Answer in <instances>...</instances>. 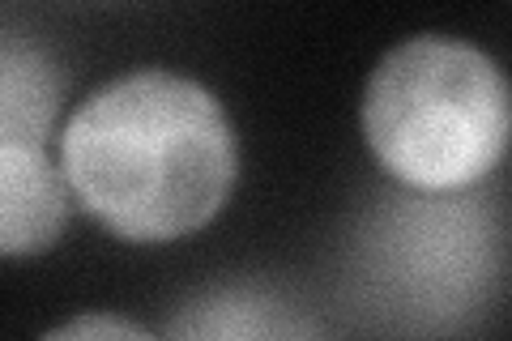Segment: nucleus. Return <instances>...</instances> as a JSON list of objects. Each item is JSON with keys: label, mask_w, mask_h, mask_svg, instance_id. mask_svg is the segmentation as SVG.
<instances>
[{"label": "nucleus", "mask_w": 512, "mask_h": 341, "mask_svg": "<svg viewBox=\"0 0 512 341\" xmlns=\"http://www.w3.org/2000/svg\"><path fill=\"white\" fill-rule=\"evenodd\" d=\"M73 201L128 243H171L227 205L239 150L218 94L171 69H133L77 103L60 133Z\"/></svg>", "instance_id": "f257e3e1"}, {"label": "nucleus", "mask_w": 512, "mask_h": 341, "mask_svg": "<svg viewBox=\"0 0 512 341\" xmlns=\"http://www.w3.org/2000/svg\"><path fill=\"white\" fill-rule=\"evenodd\" d=\"M504 273V222L474 192H389L350 239L363 320L406 341H444L483 316Z\"/></svg>", "instance_id": "f03ea898"}, {"label": "nucleus", "mask_w": 512, "mask_h": 341, "mask_svg": "<svg viewBox=\"0 0 512 341\" xmlns=\"http://www.w3.org/2000/svg\"><path fill=\"white\" fill-rule=\"evenodd\" d=\"M367 150L410 192H470L512 145V81L483 47L414 35L363 90Z\"/></svg>", "instance_id": "7ed1b4c3"}, {"label": "nucleus", "mask_w": 512, "mask_h": 341, "mask_svg": "<svg viewBox=\"0 0 512 341\" xmlns=\"http://www.w3.org/2000/svg\"><path fill=\"white\" fill-rule=\"evenodd\" d=\"M167 341H325V333L278 286L218 282L175 307Z\"/></svg>", "instance_id": "20e7f679"}, {"label": "nucleus", "mask_w": 512, "mask_h": 341, "mask_svg": "<svg viewBox=\"0 0 512 341\" xmlns=\"http://www.w3.org/2000/svg\"><path fill=\"white\" fill-rule=\"evenodd\" d=\"M69 180L47 145L0 141V252L39 256L69 222Z\"/></svg>", "instance_id": "39448f33"}, {"label": "nucleus", "mask_w": 512, "mask_h": 341, "mask_svg": "<svg viewBox=\"0 0 512 341\" xmlns=\"http://www.w3.org/2000/svg\"><path fill=\"white\" fill-rule=\"evenodd\" d=\"M60 111V73L39 43L9 30L0 43V141L47 145Z\"/></svg>", "instance_id": "423d86ee"}, {"label": "nucleus", "mask_w": 512, "mask_h": 341, "mask_svg": "<svg viewBox=\"0 0 512 341\" xmlns=\"http://www.w3.org/2000/svg\"><path fill=\"white\" fill-rule=\"evenodd\" d=\"M39 341H158L150 329H141L137 320L116 316V312H86L56 324L52 333H43Z\"/></svg>", "instance_id": "0eeeda50"}]
</instances>
